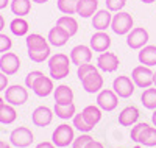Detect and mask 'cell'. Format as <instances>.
<instances>
[{"instance_id":"1","label":"cell","mask_w":156,"mask_h":148,"mask_svg":"<svg viewBox=\"0 0 156 148\" xmlns=\"http://www.w3.org/2000/svg\"><path fill=\"white\" fill-rule=\"evenodd\" d=\"M70 56L64 53H56V55L48 58V72L51 79H62L69 76L70 73Z\"/></svg>"},{"instance_id":"2","label":"cell","mask_w":156,"mask_h":148,"mask_svg":"<svg viewBox=\"0 0 156 148\" xmlns=\"http://www.w3.org/2000/svg\"><path fill=\"white\" fill-rule=\"evenodd\" d=\"M134 25V19L133 16L126 11H119L112 16V22H111V30L119 34V36H126L129 31L133 30Z\"/></svg>"},{"instance_id":"3","label":"cell","mask_w":156,"mask_h":148,"mask_svg":"<svg viewBox=\"0 0 156 148\" xmlns=\"http://www.w3.org/2000/svg\"><path fill=\"white\" fill-rule=\"evenodd\" d=\"M153 76L154 72L151 70V67H147L144 64L136 65L133 72H131V79L134 81V84L140 89H148L153 84Z\"/></svg>"},{"instance_id":"4","label":"cell","mask_w":156,"mask_h":148,"mask_svg":"<svg viewBox=\"0 0 156 148\" xmlns=\"http://www.w3.org/2000/svg\"><path fill=\"white\" fill-rule=\"evenodd\" d=\"M73 139H75L73 126H70L67 123H62V125L56 126V129L51 134V142H53L58 148H64V146L72 145Z\"/></svg>"},{"instance_id":"5","label":"cell","mask_w":156,"mask_h":148,"mask_svg":"<svg viewBox=\"0 0 156 148\" xmlns=\"http://www.w3.org/2000/svg\"><path fill=\"white\" fill-rule=\"evenodd\" d=\"M112 90L119 95V98H129L136 90V84L129 76L120 75L115 76L112 81Z\"/></svg>"},{"instance_id":"6","label":"cell","mask_w":156,"mask_h":148,"mask_svg":"<svg viewBox=\"0 0 156 148\" xmlns=\"http://www.w3.org/2000/svg\"><path fill=\"white\" fill-rule=\"evenodd\" d=\"M150 39L148 31L144 26H136L126 34V45L133 50H140L142 47H145Z\"/></svg>"},{"instance_id":"7","label":"cell","mask_w":156,"mask_h":148,"mask_svg":"<svg viewBox=\"0 0 156 148\" xmlns=\"http://www.w3.org/2000/svg\"><path fill=\"white\" fill-rule=\"evenodd\" d=\"M119 104V95L112 89H101L97 95V106L101 111L111 112Z\"/></svg>"},{"instance_id":"8","label":"cell","mask_w":156,"mask_h":148,"mask_svg":"<svg viewBox=\"0 0 156 148\" xmlns=\"http://www.w3.org/2000/svg\"><path fill=\"white\" fill-rule=\"evenodd\" d=\"M33 140L34 139H33L31 129L25 128V126H19L16 129H12L11 134H9V142L17 148H27V146L31 145Z\"/></svg>"},{"instance_id":"9","label":"cell","mask_w":156,"mask_h":148,"mask_svg":"<svg viewBox=\"0 0 156 148\" xmlns=\"http://www.w3.org/2000/svg\"><path fill=\"white\" fill-rule=\"evenodd\" d=\"M119 56L112 51H103L97 56V67L101 72H106V73H112L119 69Z\"/></svg>"},{"instance_id":"10","label":"cell","mask_w":156,"mask_h":148,"mask_svg":"<svg viewBox=\"0 0 156 148\" xmlns=\"http://www.w3.org/2000/svg\"><path fill=\"white\" fill-rule=\"evenodd\" d=\"M5 100H6L8 104L20 106V104H23L25 101L28 100V92H27V89H25V87H22L19 84L9 86L5 90Z\"/></svg>"},{"instance_id":"11","label":"cell","mask_w":156,"mask_h":148,"mask_svg":"<svg viewBox=\"0 0 156 148\" xmlns=\"http://www.w3.org/2000/svg\"><path fill=\"white\" fill-rule=\"evenodd\" d=\"M20 69V59L16 53H2V58H0V70L5 75H14L17 70Z\"/></svg>"},{"instance_id":"12","label":"cell","mask_w":156,"mask_h":148,"mask_svg":"<svg viewBox=\"0 0 156 148\" xmlns=\"http://www.w3.org/2000/svg\"><path fill=\"white\" fill-rule=\"evenodd\" d=\"M103 83L105 81H103V76L98 70L90 72L81 79V86L87 93H98L103 89Z\"/></svg>"},{"instance_id":"13","label":"cell","mask_w":156,"mask_h":148,"mask_svg":"<svg viewBox=\"0 0 156 148\" xmlns=\"http://www.w3.org/2000/svg\"><path fill=\"white\" fill-rule=\"evenodd\" d=\"M92 48L90 45H75L72 50H70V61L72 64H75L76 67L81 65V64H86V62H90L92 59Z\"/></svg>"},{"instance_id":"14","label":"cell","mask_w":156,"mask_h":148,"mask_svg":"<svg viewBox=\"0 0 156 148\" xmlns=\"http://www.w3.org/2000/svg\"><path fill=\"white\" fill-rule=\"evenodd\" d=\"M53 120V111L47 106H37L36 109L33 111L31 114V122L34 126H39V128H45L51 123Z\"/></svg>"},{"instance_id":"15","label":"cell","mask_w":156,"mask_h":148,"mask_svg":"<svg viewBox=\"0 0 156 148\" xmlns=\"http://www.w3.org/2000/svg\"><path fill=\"white\" fill-rule=\"evenodd\" d=\"M111 22H112V14L108 8L98 9L92 16V26L97 31H106L108 28H111Z\"/></svg>"},{"instance_id":"16","label":"cell","mask_w":156,"mask_h":148,"mask_svg":"<svg viewBox=\"0 0 156 148\" xmlns=\"http://www.w3.org/2000/svg\"><path fill=\"white\" fill-rule=\"evenodd\" d=\"M89 45L94 51H98V53L108 51L109 47H111V36L106 31H97V33L92 34V37H90Z\"/></svg>"},{"instance_id":"17","label":"cell","mask_w":156,"mask_h":148,"mask_svg":"<svg viewBox=\"0 0 156 148\" xmlns=\"http://www.w3.org/2000/svg\"><path fill=\"white\" fill-rule=\"evenodd\" d=\"M33 92L36 93L37 97H48L51 92L55 90V87H53V79H51L50 76H45V75H42V76H39L37 79H36V83L33 84Z\"/></svg>"},{"instance_id":"18","label":"cell","mask_w":156,"mask_h":148,"mask_svg":"<svg viewBox=\"0 0 156 148\" xmlns=\"http://www.w3.org/2000/svg\"><path fill=\"white\" fill-rule=\"evenodd\" d=\"M139 115H140V112L136 106H133V104L126 106L119 114V125L120 126H133V125L137 123Z\"/></svg>"},{"instance_id":"19","label":"cell","mask_w":156,"mask_h":148,"mask_svg":"<svg viewBox=\"0 0 156 148\" xmlns=\"http://www.w3.org/2000/svg\"><path fill=\"white\" fill-rule=\"evenodd\" d=\"M69 37H70V36L64 31L61 26L55 25L53 28H50L48 36H47V41H48L50 45H53V47H62V45L67 44Z\"/></svg>"},{"instance_id":"20","label":"cell","mask_w":156,"mask_h":148,"mask_svg":"<svg viewBox=\"0 0 156 148\" xmlns=\"http://www.w3.org/2000/svg\"><path fill=\"white\" fill-rule=\"evenodd\" d=\"M97 11H98V0H80L76 5V14L83 19L92 17Z\"/></svg>"},{"instance_id":"21","label":"cell","mask_w":156,"mask_h":148,"mask_svg":"<svg viewBox=\"0 0 156 148\" xmlns=\"http://www.w3.org/2000/svg\"><path fill=\"white\" fill-rule=\"evenodd\" d=\"M55 95V103L56 104H69L73 103V90L67 84H59L53 90Z\"/></svg>"},{"instance_id":"22","label":"cell","mask_w":156,"mask_h":148,"mask_svg":"<svg viewBox=\"0 0 156 148\" xmlns=\"http://www.w3.org/2000/svg\"><path fill=\"white\" fill-rule=\"evenodd\" d=\"M137 59L140 64H144L147 67L156 65V45H145L139 50Z\"/></svg>"},{"instance_id":"23","label":"cell","mask_w":156,"mask_h":148,"mask_svg":"<svg viewBox=\"0 0 156 148\" xmlns=\"http://www.w3.org/2000/svg\"><path fill=\"white\" fill-rule=\"evenodd\" d=\"M56 25L58 26H61V28L66 31L70 37L72 36H75L76 33H78V22H76V19L75 17H72V16H67V14H64V16H61L58 20H56Z\"/></svg>"},{"instance_id":"24","label":"cell","mask_w":156,"mask_h":148,"mask_svg":"<svg viewBox=\"0 0 156 148\" xmlns=\"http://www.w3.org/2000/svg\"><path fill=\"white\" fill-rule=\"evenodd\" d=\"M81 114H83V117H84V120L90 125V126H97V123L101 120V109L98 106H94V104H89V106H86L84 109L81 111Z\"/></svg>"},{"instance_id":"25","label":"cell","mask_w":156,"mask_h":148,"mask_svg":"<svg viewBox=\"0 0 156 148\" xmlns=\"http://www.w3.org/2000/svg\"><path fill=\"white\" fill-rule=\"evenodd\" d=\"M11 11H12V14H16L17 17H23V16L30 14L31 0H12L11 2Z\"/></svg>"},{"instance_id":"26","label":"cell","mask_w":156,"mask_h":148,"mask_svg":"<svg viewBox=\"0 0 156 148\" xmlns=\"http://www.w3.org/2000/svg\"><path fill=\"white\" fill-rule=\"evenodd\" d=\"M50 53H51V48L48 44L44 47H37V48H28V56L34 62H44L45 59L50 58Z\"/></svg>"},{"instance_id":"27","label":"cell","mask_w":156,"mask_h":148,"mask_svg":"<svg viewBox=\"0 0 156 148\" xmlns=\"http://www.w3.org/2000/svg\"><path fill=\"white\" fill-rule=\"evenodd\" d=\"M53 112L56 114V117H59L62 120H69V118H73V115L76 114V107L73 103H69V104H56L55 103Z\"/></svg>"},{"instance_id":"28","label":"cell","mask_w":156,"mask_h":148,"mask_svg":"<svg viewBox=\"0 0 156 148\" xmlns=\"http://www.w3.org/2000/svg\"><path fill=\"white\" fill-rule=\"evenodd\" d=\"M140 103L144 104V107H147V109L154 111L156 109V87L144 89V92H142V95H140Z\"/></svg>"},{"instance_id":"29","label":"cell","mask_w":156,"mask_h":148,"mask_svg":"<svg viewBox=\"0 0 156 148\" xmlns=\"http://www.w3.org/2000/svg\"><path fill=\"white\" fill-rule=\"evenodd\" d=\"M28 22L25 20L23 17H16V19H12L11 23H9V30L12 34H16V36H25L28 33Z\"/></svg>"},{"instance_id":"30","label":"cell","mask_w":156,"mask_h":148,"mask_svg":"<svg viewBox=\"0 0 156 148\" xmlns=\"http://www.w3.org/2000/svg\"><path fill=\"white\" fill-rule=\"evenodd\" d=\"M16 117H17V112L12 107V104H3L0 107V123L9 125L16 120Z\"/></svg>"},{"instance_id":"31","label":"cell","mask_w":156,"mask_h":148,"mask_svg":"<svg viewBox=\"0 0 156 148\" xmlns=\"http://www.w3.org/2000/svg\"><path fill=\"white\" fill-rule=\"evenodd\" d=\"M78 2H80V0H58L56 6H58V9L62 12V14L72 16V14H76Z\"/></svg>"},{"instance_id":"32","label":"cell","mask_w":156,"mask_h":148,"mask_svg":"<svg viewBox=\"0 0 156 148\" xmlns=\"http://www.w3.org/2000/svg\"><path fill=\"white\" fill-rule=\"evenodd\" d=\"M144 146H156V126H148L140 137V142Z\"/></svg>"},{"instance_id":"33","label":"cell","mask_w":156,"mask_h":148,"mask_svg":"<svg viewBox=\"0 0 156 148\" xmlns=\"http://www.w3.org/2000/svg\"><path fill=\"white\" fill-rule=\"evenodd\" d=\"M25 42H27V48H37V47H44L48 44V41L41 36V34H37V33H31L27 36V39H25Z\"/></svg>"},{"instance_id":"34","label":"cell","mask_w":156,"mask_h":148,"mask_svg":"<svg viewBox=\"0 0 156 148\" xmlns=\"http://www.w3.org/2000/svg\"><path fill=\"white\" fill-rule=\"evenodd\" d=\"M148 126H150V125L145 123V122H139V123L133 125V126H131V132H129V137H131V140L136 142V143H139L142 134H144V131H145Z\"/></svg>"},{"instance_id":"35","label":"cell","mask_w":156,"mask_h":148,"mask_svg":"<svg viewBox=\"0 0 156 148\" xmlns=\"http://www.w3.org/2000/svg\"><path fill=\"white\" fill-rule=\"evenodd\" d=\"M73 126L80 131V132H90V131L94 129V126H90L86 120H84V117H83L81 112L73 115Z\"/></svg>"},{"instance_id":"36","label":"cell","mask_w":156,"mask_h":148,"mask_svg":"<svg viewBox=\"0 0 156 148\" xmlns=\"http://www.w3.org/2000/svg\"><path fill=\"white\" fill-rule=\"evenodd\" d=\"M92 140V136L89 132H81L78 137L73 139L72 142V148H86V145Z\"/></svg>"},{"instance_id":"37","label":"cell","mask_w":156,"mask_h":148,"mask_svg":"<svg viewBox=\"0 0 156 148\" xmlns=\"http://www.w3.org/2000/svg\"><path fill=\"white\" fill-rule=\"evenodd\" d=\"M95 70H98V67H97V65L90 64V62H86V64L78 65V69H76V76L80 78V81H81V79H83L86 75H89L90 72H95Z\"/></svg>"},{"instance_id":"38","label":"cell","mask_w":156,"mask_h":148,"mask_svg":"<svg viewBox=\"0 0 156 148\" xmlns=\"http://www.w3.org/2000/svg\"><path fill=\"white\" fill-rule=\"evenodd\" d=\"M106 8L111 11V12H119L125 8L126 5V0H106Z\"/></svg>"},{"instance_id":"39","label":"cell","mask_w":156,"mask_h":148,"mask_svg":"<svg viewBox=\"0 0 156 148\" xmlns=\"http://www.w3.org/2000/svg\"><path fill=\"white\" fill-rule=\"evenodd\" d=\"M11 45H12L11 37L6 36V34H3V33H0V53H6V51H9Z\"/></svg>"},{"instance_id":"40","label":"cell","mask_w":156,"mask_h":148,"mask_svg":"<svg viewBox=\"0 0 156 148\" xmlns=\"http://www.w3.org/2000/svg\"><path fill=\"white\" fill-rule=\"evenodd\" d=\"M44 73L42 72H39V70H33V72H30L27 76H25V86H27L28 89H31L33 87V84L36 83V79L39 78V76H42Z\"/></svg>"},{"instance_id":"41","label":"cell","mask_w":156,"mask_h":148,"mask_svg":"<svg viewBox=\"0 0 156 148\" xmlns=\"http://www.w3.org/2000/svg\"><path fill=\"white\" fill-rule=\"evenodd\" d=\"M6 87H8V76L3 72H0V92L6 90Z\"/></svg>"},{"instance_id":"42","label":"cell","mask_w":156,"mask_h":148,"mask_svg":"<svg viewBox=\"0 0 156 148\" xmlns=\"http://www.w3.org/2000/svg\"><path fill=\"white\" fill-rule=\"evenodd\" d=\"M86 148H105V146H103V143L101 142H98V140H90L87 145H86Z\"/></svg>"},{"instance_id":"43","label":"cell","mask_w":156,"mask_h":148,"mask_svg":"<svg viewBox=\"0 0 156 148\" xmlns=\"http://www.w3.org/2000/svg\"><path fill=\"white\" fill-rule=\"evenodd\" d=\"M36 148H58L53 142H41V143H37Z\"/></svg>"},{"instance_id":"44","label":"cell","mask_w":156,"mask_h":148,"mask_svg":"<svg viewBox=\"0 0 156 148\" xmlns=\"http://www.w3.org/2000/svg\"><path fill=\"white\" fill-rule=\"evenodd\" d=\"M8 3H9V0H0V9L6 8V6H8Z\"/></svg>"},{"instance_id":"45","label":"cell","mask_w":156,"mask_h":148,"mask_svg":"<svg viewBox=\"0 0 156 148\" xmlns=\"http://www.w3.org/2000/svg\"><path fill=\"white\" fill-rule=\"evenodd\" d=\"M5 28V19H3V16L0 14V31H2Z\"/></svg>"},{"instance_id":"46","label":"cell","mask_w":156,"mask_h":148,"mask_svg":"<svg viewBox=\"0 0 156 148\" xmlns=\"http://www.w3.org/2000/svg\"><path fill=\"white\" fill-rule=\"evenodd\" d=\"M151 122H153V125L156 126V109H154L153 114H151Z\"/></svg>"},{"instance_id":"47","label":"cell","mask_w":156,"mask_h":148,"mask_svg":"<svg viewBox=\"0 0 156 148\" xmlns=\"http://www.w3.org/2000/svg\"><path fill=\"white\" fill-rule=\"evenodd\" d=\"M0 148H11L6 142H3V140H0Z\"/></svg>"},{"instance_id":"48","label":"cell","mask_w":156,"mask_h":148,"mask_svg":"<svg viewBox=\"0 0 156 148\" xmlns=\"http://www.w3.org/2000/svg\"><path fill=\"white\" fill-rule=\"evenodd\" d=\"M31 2H34V3H41V5H42V3H47L48 0H31Z\"/></svg>"},{"instance_id":"49","label":"cell","mask_w":156,"mask_h":148,"mask_svg":"<svg viewBox=\"0 0 156 148\" xmlns=\"http://www.w3.org/2000/svg\"><path fill=\"white\" fill-rule=\"evenodd\" d=\"M140 2H142V3H147V5H150V3H154L156 0H140Z\"/></svg>"},{"instance_id":"50","label":"cell","mask_w":156,"mask_h":148,"mask_svg":"<svg viewBox=\"0 0 156 148\" xmlns=\"http://www.w3.org/2000/svg\"><path fill=\"white\" fill-rule=\"evenodd\" d=\"M3 104H5V101H3V98H2V97H0V107H2Z\"/></svg>"},{"instance_id":"51","label":"cell","mask_w":156,"mask_h":148,"mask_svg":"<svg viewBox=\"0 0 156 148\" xmlns=\"http://www.w3.org/2000/svg\"><path fill=\"white\" fill-rule=\"evenodd\" d=\"M153 84H154V87H156V72H154V76H153Z\"/></svg>"},{"instance_id":"52","label":"cell","mask_w":156,"mask_h":148,"mask_svg":"<svg viewBox=\"0 0 156 148\" xmlns=\"http://www.w3.org/2000/svg\"><path fill=\"white\" fill-rule=\"evenodd\" d=\"M133 148H142V146H140V145H136V146H133Z\"/></svg>"},{"instance_id":"53","label":"cell","mask_w":156,"mask_h":148,"mask_svg":"<svg viewBox=\"0 0 156 148\" xmlns=\"http://www.w3.org/2000/svg\"><path fill=\"white\" fill-rule=\"evenodd\" d=\"M153 148H156V146H153Z\"/></svg>"},{"instance_id":"54","label":"cell","mask_w":156,"mask_h":148,"mask_svg":"<svg viewBox=\"0 0 156 148\" xmlns=\"http://www.w3.org/2000/svg\"><path fill=\"white\" fill-rule=\"evenodd\" d=\"M117 148H119V146H117Z\"/></svg>"}]
</instances>
